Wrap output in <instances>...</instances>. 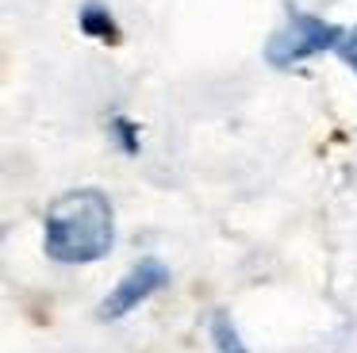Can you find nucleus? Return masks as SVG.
Masks as SVG:
<instances>
[{
  "mask_svg": "<svg viewBox=\"0 0 357 353\" xmlns=\"http://www.w3.org/2000/svg\"><path fill=\"white\" fill-rule=\"evenodd\" d=\"M116 246V211L100 188H70L43 215V250L62 265H89Z\"/></svg>",
  "mask_w": 357,
  "mask_h": 353,
  "instance_id": "nucleus-1",
  "label": "nucleus"
},
{
  "mask_svg": "<svg viewBox=\"0 0 357 353\" xmlns=\"http://www.w3.org/2000/svg\"><path fill=\"white\" fill-rule=\"evenodd\" d=\"M342 38H346V31H342L338 23H326L311 12L288 8L284 23H280L269 35V43H265V61H269L273 69H296V66H303V61L319 58V54H326V50H338Z\"/></svg>",
  "mask_w": 357,
  "mask_h": 353,
  "instance_id": "nucleus-2",
  "label": "nucleus"
},
{
  "mask_svg": "<svg viewBox=\"0 0 357 353\" xmlns=\"http://www.w3.org/2000/svg\"><path fill=\"white\" fill-rule=\"evenodd\" d=\"M165 284H169V269H165V261L162 257H142L139 265H135L131 273L108 292V299L100 303L96 315H100L104 322H116V319H123V315H131L139 303H146L154 292H162Z\"/></svg>",
  "mask_w": 357,
  "mask_h": 353,
  "instance_id": "nucleus-3",
  "label": "nucleus"
},
{
  "mask_svg": "<svg viewBox=\"0 0 357 353\" xmlns=\"http://www.w3.org/2000/svg\"><path fill=\"white\" fill-rule=\"evenodd\" d=\"M77 23H81V31H85L89 38H96V43H104V46H116L119 43V23H116V15H112L100 0L81 4Z\"/></svg>",
  "mask_w": 357,
  "mask_h": 353,
  "instance_id": "nucleus-4",
  "label": "nucleus"
},
{
  "mask_svg": "<svg viewBox=\"0 0 357 353\" xmlns=\"http://www.w3.org/2000/svg\"><path fill=\"white\" fill-rule=\"evenodd\" d=\"M211 338H215V350H219V353H250L246 342L238 338V330H234V322L227 319L223 311L211 319Z\"/></svg>",
  "mask_w": 357,
  "mask_h": 353,
  "instance_id": "nucleus-5",
  "label": "nucleus"
},
{
  "mask_svg": "<svg viewBox=\"0 0 357 353\" xmlns=\"http://www.w3.org/2000/svg\"><path fill=\"white\" fill-rule=\"evenodd\" d=\"M338 58H342V61H346V66L357 73V23L346 31V38H342V46H338Z\"/></svg>",
  "mask_w": 357,
  "mask_h": 353,
  "instance_id": "nucleus-6",
  "label": "nucleus"
}]
</instances>
